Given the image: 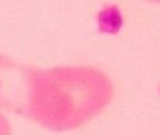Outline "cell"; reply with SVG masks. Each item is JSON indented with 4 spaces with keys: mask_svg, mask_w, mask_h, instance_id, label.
Segmentation results:
<instances>
[{
    "mask_svg": "<svg viewBox=\"0 0 160 135\" xmlns=\"http://www.w3.org/2000/svg\"><path fill=\"white\" fill-rule=\"evenodd\" d=\"M149 1H153V2H159L160 3V0H149Z\"/></svg>",
    "mask_w": 160,
    "mask_h": 135,
    "instance_id": "1",
    "label": "cell"
},
{
    "mask_svg": "<svg viewBox=\"0 0 160 135\" xmlns=\"http://www.w3.org/2000/svg\"><path fill=\"white\" fill-rule=\"evenodd\" d=\"M159 92H160V87H159Z\"/></svg>",
    "mask_w": 160,
    "mask_h": 135,
    "instance_id": "2",
    "label": "cell"
}]
</instances>
